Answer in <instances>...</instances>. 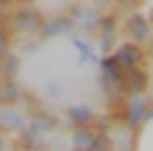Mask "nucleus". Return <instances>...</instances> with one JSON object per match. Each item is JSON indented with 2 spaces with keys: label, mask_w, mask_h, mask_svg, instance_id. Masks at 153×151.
I'll list each match as a JSON object with an SVG mask.
<instances>
[{
  "label": "nucleus",
  "mask_w": 153,
  "mask_h": 151,
  "mask_svg": "<svg viewBox=\"0 0 153 151\" xmlns=\"http://www.w3.org/2000/svg\"><path fill=\"white\" fill-rule=\"evenodd\" d=\"M40 23H43V11H37L31 3L20 6V9L11 14V29H14V32H20V34H31V32H37Z\"/></svg>",
  "instance_id": "1"
},
{
  "label": "nucleus",
  "mask_w": 153,
  "mask_h": 151,
  "mask_svg": "<svg viewBox=\"0 0 153 151\" xmlns=\"http://www.w3.org/2000/svg\"><path fill=\"white\" fill-rule=\"evenodd\" d=\"M125 34L133 40V43H148L153 29H150V17H145L142 11H131V14L125 17Z\"/></svg>",
  "instance_id": "2"
},
{
  "label": "nucleus",
  "mask_w": 153,
  "mask_h": 151,
  "mask_svg": "<svg viewBox=\"0 0 153 151\" xmlns=\"http://www.w3.org/2000/svg\"><path fill=\"white\" fill-rule=\"evenodd\" d=\"M71 29H74V17L71 14H57V17H43L37 34L43 40H51V37H62V34H68Z\"/></svg>",
  "instance_id": "3"
},
{
  "label": "nucleus",
  "mask_w": 153,
  "mask_h": 151,
  "mask_svg": "<svg viewBox=\"0 0 153 151\" xmlns=\"http://www.w3.org/2000/svg\"><path fill=\"white\" fill-rule=\"evenodd\" d=\"M114 57H116V63H119V66L128 71V68H136V66H142V60H145V51H142V46H139V43L128 40V43H119V46H116Z\"/></svg>",
  "instance_id": "4"
},
{
  "label": "nucleus",
  "mask_w": 153,
  "mask_h": 151,
  "mask_svg": "<svg viewBox=\"0 0 153 151\" xmlns=\"http://www.w3.org/2000/svg\"><path fill=\"white\" fill-rule=\"evenodd\" d=\"M145 111H148V100H145L142 94L131 97V103L125 106V125H128V131H131L133 137H136L139 125L145 123Z\"/></svg>",
  "instance_id": "5"
},
{
  "label": "nucleus",
  "mask_w": 153,
  "mask_h": 151,
  "mask_svg": "<svg viewBox=\"0 0 153 151\" xmlns=\"http://www.w3.org/2000/svg\"><path fill=\"white\" fill-rule=\"evenodd\" d=\"M148 83H150V77H148V68H142V66H136V68H128V71H125V80H122V91H125V94H131V97H136V94H145Z\"/></svg>",
  "instance_id": "6"
},
{
  "label": "nucleus",
  "mask_w": 153,
  "mask_h": 151,
  "mask_svg": "<svg viewBox=\"0 0 153 151\" xmlns=\"http://www.w3.org/2000/svg\"><path fill=\"white\" fill-rule=\"evenodd\" d=\"M99 68H102V80H105V83H114V86H119V89H122L125 68L116 63V57H114V54H105L102 60H99Z\"/></svg>",
  "instance_id": "7"
},
{
  "label": "nucleus",
  "mask_w": 153,
  "mask_h": 151,
  "mask_svg": "<svg viewBox=\"0 0 153 151\" xmlns=\"http://www.w3.org/2000/svg\"><path fill=\"white\" fill-rule=\"evenodd\" d=\"M99 46L105 51L114 46V34H116V17L114 14H99Z\"/></svg>",
  "instance_id": "8"
},
{
  "label": "nucleus",
  "mask_w": 153,
  "mask_h": 151,
  "mask_svg": "<svg viewBox=\"0 0 153 151\" xmlns=\"http://www.w3.org/2000/svg\"><path fill=\"white\" fill-rule=\"evenodd\" d=\"M17 100H20V89H17V83L11 77H6L0 83V106H11Z\"/></svg>",
  "instance_id": "9"
},
{
  "label": "nucleus",
  "mask_w": 153,
  "mask_h": 151,
  "mask_svg": "<svg viewBox=\"0 0 153 151\" xmlns=\"http://www.w3.org/2000/svg\"><path fill=\"white\" fill-rule=\"evenodd\" d=\"M71 17H74V23H79V26H85V29H94L99 23V14L97 11H88V9H74Z\"/></svg>",
  "instance_id": "10"
},
{
  "label": "nucleus",
  "mask_w": 153,
  "mask_h": 151,
  "mask_svg": "<svg viewBox=\"0 0 153 151\" xmlns=\"http://www.w3.org/2000/svg\"><path fill=\"white\" fill-rule=\"evenodd\" d=\"M68 120H74L76 125H88L94 120V111L88 106H71L68 108Z\"/></svg>",
  "instance_id": "11"
},
{
  "label": "nucleus",
  "mask_w": 153,
  "mask_h": 151,
  "mask_svg": "<svg viewBox=\"0 0 153 151\" xmlns=\"http://www.w3.org/2000/svg\"><path fill=\"white\" fill-rule=\"evenodd\" d=\"M17 68H20V60H17L11 51H3V54H0V71H3L6 77H14Z\"/></svg>",
  "instance_id": "12"
},
{
  "label": "nucleus",
  "mask_w": 153,
  "mask_h": 151,
  "mask_svg": "<svg viewBox=\"0 0 153 151\" xmlns=\"http://www.w3.org/2000/svg\"><path fill=\"white\" fill-rule=\"evenodd\" d=\"M94 134H97V131L85 128V125H76L74 134H71V140H74L76 148H88V146H91V140H94Z\"/></svg>",
  "instance_id": "13"
},
{
  "label": "nucleus",
  "mask_w": 153,
  "mask_h": 151,
  "mask_svg": "<svg viewBox=\"0 0 153 151\" xmlns=\"http://www.w3.org/2000/svg\"><path fill=\"white\" fill-rule=\"evenodd\" d=\"M23 123H26V120H23V117H20L17 111H11L9 106H3V108H0V125H11V128H23Z\"/></svg>",
  "instance_id": "14"
},
{
  "label": "nucleus",
  "mask_w": 153,
  "mask_h": 151,
  "mask_svg": "<svg viewBox=\"0 0 153 151\" xmlns=\"http://www.w3.org/2000/svg\"><path fill=\"white\" fill-rule=\"evenodd\" d=\"M85 151H111V140L99 131V134H94V140H91V146H88Z\"/></svg>",
  "instance_id": "15"
},
{
  "label": "nucleus",
  "mask_w": 153,
  "mask_h": 151,
  "mask_svg": "<svg viewBox=\"0 0 153 151\" xmlns=\"http://www.w3.org/2000/svg\"><path fill=\"white\" fill-rule=\"evenodd\" d=\"M31 125H34L37 131H51V128H54V117H48V114H37Z\"/></svg>",
  "instance_id": "16"
},
{
  "label": "nucleus",
  "mask_w": 153,
  "mask_h": 151,
  "mask_svg": "<svg viewBox=\"0 0 153 151\" xmlns=\"http://www.w3.org/2000/svg\"><path fill=\"white\" fill-rule=\"evenodd\" d=\"M74 46L82 51V60H85V63H88V60H94V51H91V46H88L82 37H74Z\"/></svg>",
  "instance_id": "17"
},
{
  "label": "nucleus",
  "mask_w": 153,
  "mask_h": 151,
  "mask_svg": "<svg viewBox=\"0 0 153 151\" xmlns=\"http://www.w3.org/2000/svg\"><path fill=\"white\" fill-rule=\"evenodd\" d=\"M3 51H9V34L0 32V54H3Z\"/></svg>",
  "instance_id": "18"
},
{
  "label": "nucleus",
  "mask_w": 153,
  "mask_h": 151,
  "mask_svg": "<svg viewBox=\"0 0 153 151\" xmlns=\"http://www.w3.org/2000/svg\"><path fill=\"white\" fill-rule=\"evenodd\" d=\"M150 120H153V106L148 108V111H145V123H150Z\"/></svg>",
  "instance_id": "19"
},
{
  "label": "nucleus",
  "mask_w": 153,
  "mask_h": 151,
  "mask_svg": "<svg viewBox=\"0 0 153 151\" xmlns=\"http://www.w3.org/2000/svg\"><path fill=\"white\" fill-rule=\"evenodd\" d=\"M11 3H14V0H0V11H3V9H9Z\"/></svg>",
  "instance_id": "20"
},
{
  "label": "nucleus",
  "mask_w": 153,
  "mask_h": 151,
  "mask_svg": "<svg viewBox=\"0 0 153 151\" xmlns=\"http://www.w3.org/2000/svg\"><path fill=\"white\" fill-rule=\"evenodd\" d=\"M119 3H122V6H136L139 0H119Z\"/></svg>",
  "instance_id": "21"
},
{
  "label": "nucleus",
  "mask_w": 153,
  "mask_h": 151,
  "mask_svg": "<svg viewBox=\"0 0 153 151\" xmlns=\"http://www.w3.org/2000/svg\"><path fill=\"white\" fill-rule=\"evenodd\" d=\"M17 3H20V6H26V3H34V0H17Z\"/></svg>",
  "instance_id": "22"
},
{
  "label": "nucleus",
  "mask_w": 153,
  "mask_h": 151,
  "mask_svg": "<svg viewBox=\"0 0 153 151\" xmlns=\"http://www.w3.org/2000/svg\"><path fill=\"white\" fill-rule=\"evenodd\" d=\"M94 3H97V6H102V3H111V0H94Z\"/></svg>",
  "instance_id": "23"
},
{
  "label": "nucleus",
  "mask_w": 153,
  "mask_h": 151,
  "mask_svg": "<svg viewBox=\"0 0 153 151\" xmlns=\"http://www.w3.org/2000/svg\"><path fill=\"white\" fill-rule=\"evenodd\" d=\"M148 43H150V51H153V34H150V40H148Z\"/></svg>",
  "instance_id": "24"
},
{
  "label": "nucleus",
  "mask_w": 153,
  "mask_h": 151,
  "mask_svg": "<svg viewBox=\"0 0 153 151\" xmlns=\"http://www.w3.org/2000/svg\"><path fill=\"white\" fill-rule=\"evenodd\" d=\"M0 151H3V140H0Z\"/></svg>",
  "instance_id": "25"
},
{
  "label": "nucleus",
  "mask_w": 153,
  "mask_h": 151,
  "mask_svg": "<svg viewBox=\"0 0 153 151\" xmlns=\"http://www.w3.org/2000/svg\"><path fill=\"white\" fill-rule=\"evenodd\" d=\"M74 151H85V148H74Z\"/></svg>",
  "instance_id": "26"
}]
</instances>
